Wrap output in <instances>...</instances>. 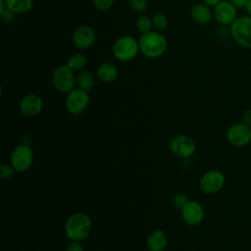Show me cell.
Instances as JSON below:
<instances>
[{
    "label": "cell",
    "mask_w": 251,
    "mask_h": 251,
    "mask_svg": "<svg viewBox=\"0 0 251 251\" xmlns=\"http://www.w3.org/2000/svg\"><path fill=\"white\" fill-rule=\"evenodd\" d=\"M139 50L147 58L161 57L167 50L168 41L164 34L157 31H148L141 33L139 40Z\"/></svg>",
    "instance_id": "1"
},
{
    "label": "cell",
    "mask_w": 251,
    "mask_h": 251,
    "mask_svg": "<svg viewBox=\"0 0 251 251\" xmlns=\"http://www.w3.org/2000/svg\"><path fill=\"white\" fill-rule=\"evenodd\" d=\"M65 230L70 239L80 241L89 234L91 230V220L83 213L72 214L66 221Z\"/></svg>",
    "instance_id": "2"
},
{
    "label": "cell",
    "mask_w": 251,
    "mask_h": 251,
    "mask_svg": "<svg viewBox=\"0 0 251 251\" xmlns=\"http://www.w3.org/2000/svg\"><path fill=\"white\" fill-rule=\"evenodd\" d=\"M232 39L242 48H251V17L241 16L230 25Z\"/></svg>",
    "instance_id": "3"
},
{
    "label": "cell",
    "mask_w": 251,
    "mask_h": 251,
    "mask_svg": "<svg viewBox=\"0 0 251 251\" xmlns=\"http://www.w3.org/2000/svg\"><path fill=\"white\" fill-rule=\"evenodd\" d=\"M139 50L138 41L130 35H124L116 40L113 45L114 56L123 62H127L136 57Z\"/></svg>",
    "instance_id": "4"
},
{
    "label": "cell",
    "mask_w": 251,
    "mask_h": 251,
    "mask_svg": "<svg viewBox=\"0 0 251 251\" xmlns=\"http://www.w3.org/2000/svg\"><path fill=\"white\" fill-rule=\"evenodd\" d=\"M227 142L237 148H242L251 142V126L240 122L230 126L226 133Z\"/></svg>",
    "instance_id": "5"
},
{
    "label": "cell",
    "mask_w": 251,
    "mask_h": 251,
    "mask_svg": "<svg viewBox=\"0 0 251 251\" xmlns=\"http://www.w3.org/2000/svg\"><path fill=\"white\" fill-rule=\"evenodd\" d=\"M226 184V176L219 170H210L204 173L199 180V186L202 191L208 194L220 192Z\"/></svg>",
    "instance_id": "6"
},
{
    "label": "cell",
    "mask_w": 251,
    "mask_h": 251,
    "mask_svg": "<svg viewBox=\"0 0 251 251\" xmlns=\"http://www.w3.org/2000/svg\"><path fill=\"white\" fill-rule=\"evenodd\" d=\"M75 75L73 70L67 65L56 68L52 74V82L55 88L62 93H69L74 89Z\"/></svg>",
    "instance_id": "7"
},
{
    "label": "cell",
    "mask_w": 251,
    "mask_h": 251,
    "mask_svg": "<svg viewBox=\"0 0 251 251\" xmlns=\"http://www.w3.org/2000/svg\"><path fill=\"white\" fill-rule=\"evenodd\" d=\"M33 161V152L29 145L20 144L11 154V165L16 172L23 173L29 169Z\"/></svg>",
    "instance_id": "8"
},
{
    "label": "cell",
    "mask_w": 251,
    "mask_h": 251,
    "mask_svg": "<svg viewBox=\"0 0 251 251\" xmlns=\"http://www.w3.org/2000/svg\"><path fill=\"white\" fill-rule=\"evenodd\" d=\"M90 101L88 92L81 88H75L70 91L66 98V107L69 113L78 115L88 106Z\"/></svg>",
    "instance_id": "9"
},
{
    "label": "cell",
    "mask_w": 251,
    "mask_h": 251,
    "mask_svg": "<svg viewBox=\"0 0 251 251\" xmlns=\"http://www.w3.org/2000/svg\"><path fill=\"white\" fill-rule=\"evenodd\" d=\"M170 149L176 156L188 159L195 153L196 145L190 137L177 135L170 141Z\"/></svg>",
    "instance_id": "10"
},
{
    "label": "cell",
    "mask_w": 251,
    "mask_h": 251,
    "mask_svg": "<svg viewBox=\"0 0 251 251\" xmlns=\"http://www.w3.org/2000/svg\"><path fill=\"white\" fill-rule=\"evenodd\" d=\"M214 17L221 25H230L237 18V9L228 0H222L214 7Z\"/></svg>",
    "instance_id": "11"
},
{
    "label": "cell",
    "mask_w": 251,
    "mask_h": 251,
    "mask_svg": "<svg viewBox=\"0 0 251 251\" xmlns=\"http://www.w3.org/2000/svg\"><path fill=\"white\" fill-rule=\"evenodd\" d=\"M181 216L187 225L194 226L202 223L205 217V211L199 202L189 200L181 209Z\"/></svg>",
    "instance_id": "12"
},
{
    "label": "cell",
    "mask_w": 251,
    "mask_h": 251,
    "mask_svg": "<svg viewBox=\"0 0 251 251\" xmlns=\"http://www.w3.org/2000/svg\"><path fill=\"white\" fill-rule=\"evenodd\" d=\"M72 39L75 47L79 49H86L93 45L96 39V34L91 26L81 25L74 31Z\"/></svg>",
    "instance_id": "13"
},
{
    "label": "cell",
    "mask_w": 251,
    "mask_h": 251,
    "mask_svg": "<svg viewBox=\"0 0 251 251\" xmlns=\"http://www.w3.org/2000/svg\"><path fill=\"white\" fill-rule=\"evenodd\" d=\"M43 107V102L40 96L36 94H27L20 104L21 113L25 117H34L38 115Z\"/></svg>",
    "instance_id": "14"
},
{
    "label": "cell",
    "mask_w": 251,
    "mask_h": 251,
    "mask_svg": "<svg viewBox=\"0 0 251 251\" xmlns=\"http://www.w3.org/2000/svg\"><path fill=\"white\" fill-rule=\"evenodd\" d=\"M190 16L195 23L199 25H208L212 21L213 14L208 5L197 3L191 7Z\"/></svg>",
    "instance_id": "15"
},
{
    "label": "cell",
    "mask_w": 251,
    "mask_h": 251,
    "mask_svg": "<svg viewBox=\"0 0 251 251\" xmlns=\"http://www.w3.org/2000/svg\"><path fill=\"white\" fill-rule=\"evenodd\" d=\"M168 243L166 233L161 229L153 230L147 237L146 244L150 251H163Z\"/></svg>",
    "instance_id": "16"
},
{
    "label": "cell",
    "mask_w": 251,
    "mask_h": 251,
    "mask_svg": "<svg viewBox=\"0 0 251 251\" xmlns=\"http://www.w3.org/2000/svg\"><path fill=\"white\" fill-rule=\"evenodd\" d=\"M96 75L101 81L110 82L117 78L118 69L115 65L111 63H103L98 67Z\"/></svg>",
    "instance_id": "17"
},
{
    "label": "cell",
    "mask_w": 251,
    "mask_h": 251,
    "mask_svg": "<svg viewBox=\"0 0 251 251\" xmlns=\"http://www.w3.org/2000/svg\"><path fill=\"white\" fill-rule=\"evenodd\" d=\"M6 6L15 14L27 13L32 7V0H5Z\"/></svg>",
    "instance_id": "18"
},
{
    "label": "cell",
    "mask_w": 251,
    "mask_h": 251,
    "mask_svg": "<svg viewBox=\"0 0 251 251\" xmlns=\"http://www.w3.org/2000/svg\"><path fill=\"white\" fill-rule=\"evenodd\" d=\"M76 82L79 86V88L85 90V91H90L94 85V77L91 73L87 71H81L77 75H76Z\"/></svg>",
    "instance_id": "19"
},
{
    "label": "cell",
    "mask_w": 251,
    "mask_h": 251,
    "mask_svg": "<svg viewBox=\"0 0 251 251\" xmlns=\"http://www.w3.org/2000/svg\"><path fill=\"white\" fill-rule=\"evenodd\" d=\"M87 64V59L84 55L75 53L72 55L67 62V66L71 68L73 71H81Z\"/></svg>",
    "instance_id": "20"
},
{
    "label": "cell",
    "mask_w": 251,
    "mask_h": 251,
    "mask_svg": "<svg viewBox=\"0 0 251 251\" xmlns=\"http://www.w3.org/2000/svg\"><path fill=\"white\" fill-rule=\"evenodd\" d=\"M136 26H137V29L141 33H145V32H148L151 30V28L153 26V23H152V20L150 18H148L147 16H140L137 19Z\"/></svg>",
    "instance_id": "21"
},
{
    "label": "cell",
    "mask_w": 251,
    "mask_h": 251,
    "mask_svg": "<svg viewBox=\"0 0 251 251\" xmlns=\"http://www.w3.org/2000/svg\"><path fill=\"white\" fill-rule=\"evenodd\" d=\"M152 23H153V25L158 29V30H164L168 27V25H169V22H168V19L167 17L162 14V13H157L153 16V19H152Z\"/></svg>",
    "instance_id": "22"
},
{
    "label": "cell",
    "mask_w": 251,
    "mask_h": 251,
    "mask_svg": "<svg viewBox=\"0 0 251 251\" xmlns=\"http://www.w3.org/2000/svg\"><path fill=\"white\" fill-rule=\"evenodd\" d=\"M188 201H189L188 197H187L184 193H181V192L176 193V194L174 196V198H173V204H174V206H175L176 209H180V210L185 206V204H186Z\"/></svg>",
    "instance_id": "23"
},
{
    "label": "cell",
    "mask_w": 251,
    "mask_h": 251,
    "mask_svg": "<svg viewBox=\"0 0 251 251\" xmlns=\"http://www.w3.org/2000/svg\"><path fill=\"white\" fill-rule=\"evenodd\" d=\"M129 6L136 12H143L148 6L147 0H129Z\"/></svg>",
    "instance_id": "24"
},
{
    "label": "cell",
    "mask_w": 251,
    "mask_h": 251,
    "mask_svg": "<svg viewBox=\"0 0 251 251\" xmlns=\"http://www.w3.org/2000/svg\"><path fill=\"white\" fill-rule=\"evenodd\" d=\"M15 169L12 165H8V164H2L0 166V174H1V177L3 179H7L13 176L14 173H15Z\"/></svg>",
    "instance_id": "25"
},
{
    "label": "cell",
    "mask_w": 251,
    "mask_h": 251,
    "mask_svg": "<svg viewBox=\"0 0 251 251\" xmlns=\"http://www.w3.org/2000/svg\"><path fill=\"white\" fill-rule=\"evenodd\" d=\"M92 2L98 10L102 11L109 10L114 4V0H92Z\"/></svg>",
    "instance_id": "26"
},
{
    "label": "cell",
    "mask_w": 251,
    "mask_h": 251,
    "mask_svg": "<svg viewBox=\"0 0 251 251\" xmlns=\"http://www.w3.org/2000/svg\"><path fill=\"white\" fill-rule=\"evenodd\" d=\"M0 16H1L2 22H4L5 24H10V23H12V22L14 21V19H15V13L12 12L11 10H9L8 8H7L4 12H2V13L0 14Z\"/></svg>",
    "instance_id": "27"
},
{
    "label": "cell",
    "mask_w": 251,
    "mask_h": 251,
    "mask_svg": "<svg viewBox=\"0 0 251 251\" xmlns=\"http://www.w3.org/2000/svg\"><path fill=\"white\" fill-rule=\"evenodd\" d=\"M67 251H84L82 245L79 243V241L77 240H73L72 242H70V244L68 245Z\"/></svg>",
    "instance_id": "28"
},
{
    "label": "cell",
    "mask_w": 251,
    "mask_h": 251,
    "mask_svg": "<svg viewBox=\"0 0 251 251\" xmlns=\"http://www.w3.org/2000/svg\"><path fill=\"white\" fill-rule=\"evenodd\" d=\"M241 122L251 126V109H247L243 112L241 117Z\"/></svg>",
    "instance_id": "29"
},
{
    "label": "cell",
    "mask_w": 251,
    "mask_h": 251,
    "mask_svg": "<svg viewBox=\"0 0 251 251\" xmlns=\"http://www.w3.org/2000/svg\"><path fill=\"white\" fill-rule=\"evenodd\" d=\"M236 9H242L246 7L249 0H228Z\"/></svg>",
    "instance_id": "30"
},
{
    "label": "cell",
    "mask_w": 251,
    "mask_h": 251,
    "mask_svg": "<svg viewBox=\"0 0 251 251\" xmlns=\"http://www.w3.org/2000/svg\"><path fill=\"white\" fill-rule=\"evenodd\" d=\"M204 4L208 5V6H213L215 7L217 4H219L222 0H202Z\"/></svg>",
    "instance_id": "31"
},
{
    "label": "cell",
    "mask_w": 251,
    "mask_h": 251,
    "mask_svg": "<svg viewBox=\"0 0 251 251\" xmlns=\"http://www.w3.org/2000/svg\"><path fill=\"white\" fill-rule=\"evenodd\" d=\"M245 10H246V12H247L248 16H250V17H251V0H249V1H248L247 5H246V7H245Z\"/></svg>",
    "instance_id": "32"
}]
</instances>
